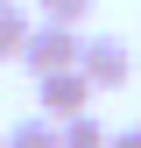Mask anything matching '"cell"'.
Listing matches in <instances>:
<instances>
[{"label": "cell", "mask_w": 141, "mask_h": 148, "mask_svg": "<svg viewBox=\"0 0 141 148\" xmlns=\"http://www.w3.org/2000/svg\"><path fill=\"white\" fill-rule=\"evenodd\" d=\"M78 49H85V35L70 21H42V14H35V28L21 42V64H28V78H49V71H70V64H78Z\"/></svg>", "instance_id": "1"}, {"label": "cell", "mask_w": 141, "mask_h": 148, "mask_svg": "<svg viewBox=\"0 0 141 148\" xmlns=\"http://www.w3.org/2000/svg\"><path fill=\"white\" fill-rule=\"evenodd\" d=\"M35 113H49V120H78V113H92V78H85L78 64L35 78Z\"/></svg>", "instance_id": "2"}, {"label": "cell", "mask_w": 141, "mask_h": 148, "mask_svg": "<svg viewBox=\"0 0 141 148\" xmlns=\"http://www.w3.org/2000/svg\"><path fill=\"white\" fill-rule=\"evenodd\" d=\"M78 71L92 78V92H120V85L134 78V57H127V42H120V35H85Z\"/></svg>", "instance_id": "3"}, {"label": "cell", "mask_w": 141, "mask_h": 148, "mask_svg": "<svg viewBox=\"0 0 141 148\" xmlns=\"http://www.w3.org/2000/svg\"><path fill=\"white\" fill-rule=\"evenodd\" d=\"M7 148H64V120H49V113L14 120V127H7Z\"/></svg>", "instance_id": "4"}, {"label": "cell", "mask_w": 141, "mask_h": 148, "mask_svg": "<svg viewBox=\"0 0 141 148\" xmlns=\"http://www.w3.org/2000/svg\"><path fill=\"white\" fill-rule=\"evenodd\" d=\"M28 14H21V0H14V7H0V57H21V42H28Z\"/></svg>", "instance_id": "5"}, {"label": "cell", "mask_w": 141, "mask_h": 148, "mask_svg": "<svg viewBox=\"0 0 141 148\" xmlns=\"http://www.w3.org/2000/svg\"><path fill=\"white\" fill-rule=\"evenodd\" d=\"M64 148H113V134H106L92 113H78V120H64Z\"/></svg>", "instance_id": "6"}, {"label": "cell", "mask_w": 141, "mask_h": 148, "mask_svg": "<svg viewBox=\"0 0 141 148\" xmlns=\"http://www.w3.org/2000/svg\"><path fill=\"white\" fill-rule=\"evenodd\" d=\"M35 14H42V21H70V28H78L85 14H92V0H35Z\"/></svg>", "instance_id": "7"}, {"label": "cell", "mask_w": 141, "mask_h": 148, "mask_svg": "<svg viewBox=\"0 0 141 148\" xmlns=\"http://www.w3.org/2000/svg\"><path fill=\"white\" fill-rule=\"evenodd\" d=\"M113 148H141V127H120V134H113Z\"/></svg>", "instance_id": "8"}, {"label": "cell", "mask_w": 141, "mask_h": 148, "mask_svg": "<svg viewBox=\"0 0 141 148\" xmlns=\"http://www.w3.org/2000/svg\"><path fill=\"white\" fill-rule=\"evenodd\" d=\"M0 7H14V0H0Z\"/></svg>", "instance_id": "9"}, {"label": "cell", "mask_w": 141, "mask_h": 148, "mask_svg": "<svg viewBox=\"0 0 141 148\" xmlns=\"http://www.w3.org/2000/svg\"><path fill=\"white\" fill-rule=\"evenodd\" d=\"M0 148H7V134H0Z\"/></svg>", "instance_id": "10"}]
</instances>
